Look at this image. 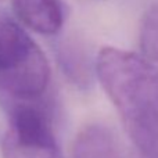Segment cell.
I'll use <instances>...</instances> for the list:
<instances>
[{
    "instance_id": "8992f818",
    "label": "cell",
    "mask_w": 158,
    "mask_h": 158,
    "mask_svg": "<svg viewBox=\"0 0 158 158\" xmlns=\"http://www.w3.org/2000/svg\"><path fill=\"white\" fill-rule=\"evenodd\" d=\"M58 63L63 72L79 87L90 85L92 69L85 49L77 40H64L58 47Z\"/></svg>"
},
{
    "instance_id": "52a82bcc",
    "label": "cell",
    "mask_w": 158,
    "mask_h": 158,
    "mask_svg": "<svg viewBox=\"0 0 158 158\" xmlns=\"http://www.w3.org/2000/svg\"><path fill=\"white\" fill-rule=\"evenodd\" d=\"M140 47L144 57L158 61V3L146 13L140 27Z\"/></svg>"
},
{
    "instance_id": "5b68a950",
    "label": "cell",
    "mask_w": 158,
    "mask_h": 158,
    "mask_svg": "<svg viewBox=\"0 0 158 158\" xmlns=\"http://www.w3.org/2000/svg\"><path fill=\"white\" fill-rule=\"evenodd\" d=\"M71 158H122L115 133L106 125L92 123L78 133Z\"/></svg>"
},
{
    "instance_id": "277c9868",
    "label": "cell",
    "mask_w": 158,
    "mask_h": 158,
    "mask_svg": "<svg viewBox=\"0 0 158 158\" xmlns=\"http://www.w3.org/2000/svg\"><path fill=\"white\" fill-rule=\"evenodd\" d=\"M11 6L17 18L36 33L53 36L63 28L61 0H11Z\"/></svg>"
},
{
    "instance_id": "6da1fadb",
    "label": "cell",
    "mask_w": 158,
    "mask_h": 158,
    "mask_svg": "<svg viewBox=\"0 0 158 158\" xmlns=\"http://www.w3.org/2000/svg\"><path fill=\"white\" fill-rule=\"evenodd\" d=\"M94 71L137 150L158 158V68L144 56L104 47Z\"/></svg>"
},
{
    "instance_id": "3957f363",
    "label": "cell",
    "mask_w": 158,
    "mask_h": 158,
    "mask_svg": "<svg viewBox=\"0 0 158 158\" xmlns=\"http://www.w3.org/2000/svg\"><path fill=\"white\" fill-rule=\"evenodd\" d=\"M10 129L3 139V158H63L46 104L36 101L3 104Z\"/></svg>"
},
{
    "instance_id": "7a4b0ae2",
    "label": "cell",
    "mask_w": 158,
    "mask_h": 158,
    "mask_svg": "<svg viewBox=\"0 0 158 158\" xmlns=\"http://www.w3.org/2000/svg\"><path fill=\"white\" fill-rule=\"evenodd\" d=\"M50 83L47 57L24 28L0 10V101H36Z\"/></svg>"
}]
</instances>
